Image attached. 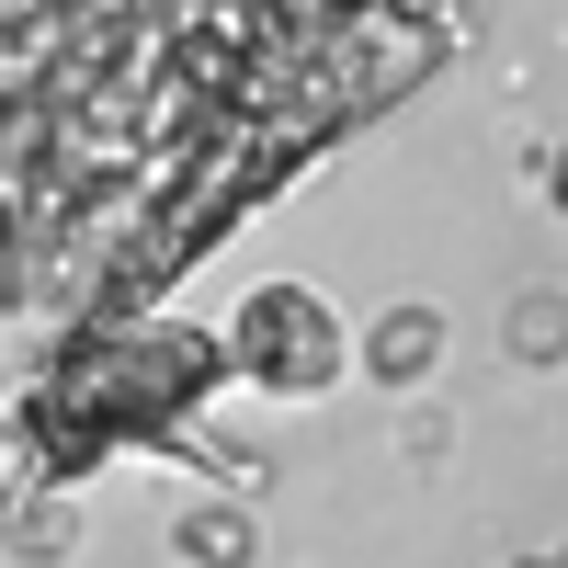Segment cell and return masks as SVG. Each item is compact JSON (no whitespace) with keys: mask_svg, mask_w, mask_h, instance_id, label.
Wrapping results in <instances>:
<instances>
[{"mask_svg":"<svg viewBox=\"0 0 568 568\" xmlns=\"http://www.w3.org/2000/svg\"><path fill=\"white\" fill-rule=\"evenodd\" d=\"M433 58L444 0H0V307L160 296Z\"/></svg>","mask_w":568,"mask_h":568,"instance_id":"1","label":"cell"},{"mask_svg":"<svg viewBox=\"0 0 568 568\" xmlns=\"http://www.w3.org/2000/svg\"><path fill=\"white\" fill-rule=\"evenodd\" d=\"M227 387V329H194L171 307H114L80 318L69 353L45 364V387L12 409V478L34 489H80L103 455H171L182 409Z\"/></svg>","mask_w":568,"mask_h":568,"instance_id":"2","label":"cell"},{"mask_svg":"<svg viewBox=\"0 0 568 568\" xmlns=\"http://www.w3.org/2000/svg\"><path fill=\"white\" fill-rule=\"evenodd\" d=\"M342 364H353V342H342V307L318 284H251L240 318H227V375L251 398H329Z\"/></svg>","mask_w":568,"mask_h":568,"instance_id":"3","label":"cell"},{"mask_svg":"<svg viewBox=\"0 0 568 568\" xmlns=\"http://www.w3.org/2000/svg\"><path fill=\"white\" fill-rule=\"evenodd\" d=\"M364 353H375V375H387V387H420V375L444 364V318H433V307H387Z\"/></svg>","mask_w":568,"mask_h":568,"instance_id":"4","label":"cell"},{"mask_svg":"<svg viewBox=\"0 0 568 568\" xmlns=\"http://www.w3.org/2000/svg\"><path fill=\"white\" fill-rule=\"evenodd\" d=\"M182 557H216V568H240V557H251V524H240V511H194V524H182Z\"/></svg>","mask_w":568,"mask_h":568,"instance_id":"5","label":"cell"},{"mask_svg":"<svg viewBox=\"0 0 568 568\" xmlns=\"http://www.w3.org/2000/svg\"><path fill=\"white\" fill-rule=\"evenodd\" d=\"M546 194H557V216H568V149H557V160H546Z\"/></svg>","mask_w":568,"mask_h":568,"instance_id":"6","label":"cell"}]
</instances>
